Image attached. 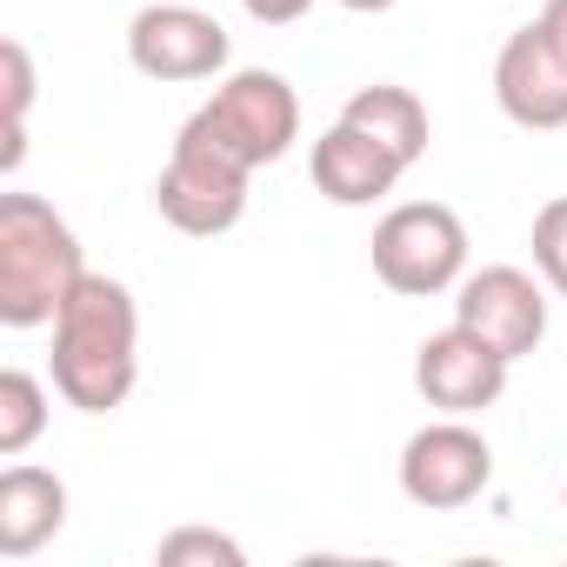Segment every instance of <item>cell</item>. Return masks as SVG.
<instances>
[{
  "label": "cell",
  "mask_w": 567,
  "mask_h": 567,
  "mask_svg": "<svg viewBox=\"0 0 567 567\" xmlns=\"http://www.w3.org/2000/svg\"><path fill=\"white\" fill-rule=\"evenodd\" d=\"M247 181H254V167H240L234 154H220V147H207L194 134H174V154H167V167L154 181V207H161V220L174 234L214 240V234L240 227Z\"/></svg>",
  "instance_id": "5"
},
{
  "label": "cell",
  "mask_w": 567,
  "mask_h": 567,
  "mask_svg": "<svg viewBox=\"0 0 567 567\" xmlns=\"http://www.w3.org/2000/svg\"><path fill=\"white\" fill-rule=\"evenodd\" d=\"M181 134L207 141V147H220V154H234L240 167L260 174L301 141V94L274 68H240L181 121Z\"/></svg>",
  "instance_id": "3"
},
{
  "label": "cell",
  "mask_w": 567,
  "mask_h": 567,
  "mask_svg": "<svg viewBox=\"0 0 567 567\" xmlns=\"http://www.w3.org/2000/svg\"><path fill=\"white\" fill-rule=\"evenodd\" d=\"M348 14H388V8H401V0H341Z\"/></svg>",
  "instance_id": "20"
},
{
  "label": "cell",
  "mask_w": 567,
  "mask_h": 567,
  "mask_svg": "<svg viewBox=\"0 0 567 567\" xmlns=\"http://www.w3.org/2000/svg\"><path fill=\"white\" fill-rule=\"evenodd\" d=\"M560 507H567V487H560Z\"/></svg>",
  "instance_id": "21"
},
{
  "label": "cell",
  "mask_w": 567,
  "mask_h": 567,
  "mask_svg": "<svg viewBox=\"0 0 567 567\" xmlns=\"http://www.w3.org/2000/svg\"><path fill=\"white\" fill-rule=\"evenodd\" d=\"M227 54H234L227 28L214 14L187 8V0H147V8L127 21V61L147 81H167V87L214 81V74H227Z\"/></svg>",
  "instance_id": "8"
},
{
  "label": "cell",
  "mask_w": 567,
  "mask_h": 567,
  "mask_svg": "<svg viewBox=\"0 0 567 567\" xmlns=\"http://www.w3.org/2000/svg\"><path fill=\"white\" fill-rule=\"evenodd\" d=\"M308 174H315V187H321L334 207H374V200H388V194L401 187L408 161H401L394 147H381L374 134H361V127L334 121V127L315 141Z\"/></svg>",
  "instance_id": "11"
},
{
  "label": "cell",
  "mask_w": 567,
  "mask_h": 567,
  "mask_svg": "<svg viewBox=\"0 0 567 567\" xmlns=\"http://www.w3.org/2000/svg\"><path fill=\"white\" fill-rule=\"evenodd\" d=\"M494 101L527 134L567 127V54L554 48V34L540 21H527V28H514L501 41V54H494Z\"/></svg>",
  "instance_id": "10"
},
{
  "label": "cell",
  "mask_w": 567,
  "mask_h": 567,
  "mask_svg": "<svg viewBox=\"0 0 567 567\" xmlns=\"http://www.w3.org/2000/svg\"><path fill=\"white\" fill-rule=\"evenodd\" d=\"M141 381V308L114 274H87L54 315V394L81 414H114Z\"/></svg>",
  "instance_id": "1"
},
{
  "label": "cell",
  "mask_w": 567,
  "mask_h": 567,
  "mask_svg": "<svg viewBox=\"0 0 567 567\" xmlns=\"http://www.w3.org/2000/svg\"><path fill=\"white\" fill-rule=\"evenodd\" d=\"M0 61H8V141H0V174H21V161H28V107H34V54L21 41H8Z\"/></svg>",
  "instance_id": "15"
},
{
  "label": "cell",
  "mask_w": 567,
  "mask_h": 567,
  "mask_svg": "<svg viewBox=\"0 0 567 567\" xmlns=\"http://www.w3.org/2000/svg\"><path fill=\"white\" fill-rule=\"evenodd\" d=\"M161 567H240L247 547L234 534H214V527H174L161 547H154Z\"/></svg>",
  "instance_id": "17"
},
{
  "label": "cell",
  "mask_w": 567,
  "mask_h": 567,
  "mask_svg": "<svg viewBox=\"0 0 567 567\" xmlns=\"http://www.w3.org/2000/svg\"><path fill=\"white\" fill-rule=\"evenodd\" d=\"M487 481H494V447L467 414H441V421L414 427L401 447V494L427 514H454V507L481 501Z\"/></svg>",
  "instance_id": "6"
},
{
  "label": "cell",
  "mask_w": 567,
  "mask_h": 567,
  "mask_svg": "<svg viewBox=\"0 0 567 567\" xmlns=\"http://www.w3.org/2000/svg\"><path fill=\"white\" fill-rule=\"evenodd\" d=\"M341 121H348V127H361V134H374L381 147H394L408 167L427 154V107H421V94H414V87H394V81L354 87V94H348V107H341Z\"/></svg>",
  "instance_id": "13"
},
{
  "label": "cell",
  "mask_w": 567,
  "mask_h": 567,
  "mask_svg": "<svg viewBox=\"0 0 567 567\" xmlns=\"http://www.w3.org/2000/svg\"><path fill=\"white\" fill-rule=\"evenodd\" d=\"M48 434V381L28 368H0V454L21 461Z\"/></svg>",
  "instance_id": "14"
},
{
  "label": "cell",
  "mask_w": 567,
  "mask_h": 567,
  "mask_svg": "<svg viewBox=\"0 0 567 567\" xmlns=\"http://www.w3.org/2000/svg\"><path fill=\"white\" fill-rule=\"evenodd\" d=\"M240 8H247V21H260V28H295V21L315 14V0H240Z\"/></svg>",
  "instance_id": "18"
},
{
  "label": "cell",
  "mask_w": 567,
  "mask_h": 567,
  "mask_svg": "<svg viewBox=\"0 0 567 567\" xmlns=\"http://www.w3.org/2000/svg\"><path fill=\"white\" fill-rule=\"evenodd\" d=\"M527 247H534V274L567 301V194L540 200V214H534V227H527Z\"/></svg>",
  "instance_id": "16"
},
{
  "label": "cell",
  "mask_w": 567,
  "mask_h": 567,
  "mask_svg": "<svg viewBox=\"0 0 567 567\" xmlns=\"http://www.w3.org/2000/svg\"><path fill=\"white\" fill-rule=\"evenodd\" d=\"M534 21H540V28L554 34V48L567 54V0H540V14H534Z\"/></svg>",
  "instance_id": "19"
},
{
  "label": "cell",
  "mask_w": 567,
  "mask_h": 567,
  "mask_svg": "<svg viewBox=\"0 0 567 567\" xmlns=\"http://www.w3.org/2000/svg\"><path fill=\"white\" fill-rule=\"evenodd\" d=\"M507 368L514 361H501L481 334H467L461 321H447L441 334H427L421 348H414V388H421V401L427 408H441V414H487L501 394H507Z\"/></svg>",
  "instance_id": "9"
},
{
  "label": "cell",
  "mask_w": 567,
  "mask_h": 567,
  "mask_svg": "<svg viewBox=\"0 0 567 567\" xmlns=\"http://www.w3.org/2000/svg\"><path fill=\"white\" fill-rule=\"evenodd\" d=\"M454 321L481 334L501 361H520L547 341V280L527 267H474L454 288Z\"/></svg>",
  "instance_id": "7"
},
{
  "label": "cell",
  "mask_w": 567,
  "mask_h": 567,
  "mask_svg": "<svg viewBox=\"0 0 567 567\" xmlns=\"http://www.w3.org/2000/svg\"><path fill=\"white\" fill-rule=\"evenodd\" d=\"M368 254H374V280L401 301L454 295L467 274V220L447 200H401L381 214Z\"/></svg>",
  "instance_id": "4"
},
{
  "label": "cell",
  "mask_w": 567,
  "mask_h": 567,
  "mask_svg": "<svg viewBox=\"0 0 567 567\" xmlns=\"http://www.w3.org/2000/svg\"><path fill=\"white\" fill-rule=\"evenodd\" d=\"M87 280L81 234L41 194H0V321L8 328H54L68 295Z\"/></svg>",
  "instance_id": "2"
},
{
  "label": "cell",
  "mask_w": 567,
  "mask_h": 567,
  "mask_svg": "<svg viewBox=\"0 0 567 567\" xmlns=\"http://www.w3.org/2000/svg\"><path fill=\"white\" fill-rule=\"evenodd\" d=\"M68 527V481L54 467L14 461L0 474V560H28Z\"/></svg>",
  "instance_id": "12"
}]
</instances>
